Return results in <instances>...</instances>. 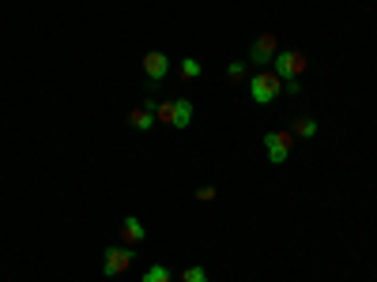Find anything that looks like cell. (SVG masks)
Instances as JSON below:
<instances>
[{
  "label": "cell",
  "mask_w": 377,
  "mask_h": 282,
  "mask_svg": "<svg viewBox=\"0 0 377 282\" xmlns=\"http://www.w3.org/2000/svg\"><path fill=\"white\" fill-rule=\"evenodd\" d=\"M275 75H279V79L283 83H291V79H298V75L302 72H306V64H309V56L306 53H302V49H279V53H275Z\"/></svg>",
  "instance_id": "obj_1"
},
{
  "label": "cell",
  "mask_w": 377,
  "mask_h": 282,
  "mask_svg": "<svg viewBox=\"0 0 377 282\" xmlns=\"http://www.w3.org/2000/svg\"><path fill=\"white\" fill-rule=\"evenodd\" d=\"M279 91H283V79L275 72H256L253 79H249V94H253L256 106H268V102H275V98H279Z\"/></svg>",
  "instance_id": "obj_2"
},
{
  "label": "cell",
  "mask_w": 377,
  "mask_h": 282,
  "mask_svg": "<svg viewBox=\"0 0 377 282\" xmlns=\"http://www.w3.org/2000/svg\"><path fill=\"white\" fill-rule=\"evenodd\" d=\"M128 267H132V244H114V249H106V256H102V275L106 279L125 275Z\"/></svg>",
  "instance_id": "obj_3"
},
{
  "label": "cell",
  "mask_w": 377,
  "mask_h": 282,
  "mask_svg": "<svg viewBox=\"0 0 377 282\" xmlns=\"http://www.w3.org/2000/svg\"><path fill=\"white\" fill-rule=\"evenodd\" d=\"M291 143H294V132H268L264 136V150H268L275 166H283L291 158Z\"/></svg>",
  "instance_id": "obj_4"
},
{
  "label": "cell",
  "mask_w": 377,
  "mask_h": 282,
  "mask_svg": "<svg viewBox=\"0 0 377 282\" xmlns=\"http://www.w3.org/2000/svg\"><path fill=\"white\" fill-rule=\"evenodd\" d=\"M275 53H279V38H275V34H261L253 42V49H249V61L256 64V68H264V64L275 61Z\"/></svg>",
  "instance_id": "obj_5"
},
{
  "label": "cell",
  "mask_w": 377,
  "mask_h": 282,
  "mask_svg": "<svg viewBox=\"0 0 377 282\" xmlns=\"http://www.w3.org/2000/svg\"><path fill=\"white\" fill-rule=\"evenodd\" d=\"M144 75L151 83H162L170 75V56L167 53H159V49H151V53H144Z\"/></svg>",
  "instance_id": "obj_6"
},
{
  "label": "cell",
  "mask_w": 377,
  "mask_h": 282,
  "mask_svg": "<svg viewBox=\"0 0 377 282\" xmlns=\"http://www.w3.org/2000/svg\"><path fill=\"white\" fill-rule=\"evenodd\" d=\"M189 120H192V102H189V98H174L170 128H189Z\"/></svg>",
  "instance_id": "obj_7"
},
{
  "label": "cell",
  "mask_w": 377,
  "mask_h": 282,
  "mask_svg": "<svg viewBox=\"0 0 377 282\" xmlns=\"http://www.w3.org/2000/svg\"><path fill=\"white\" fill-rule=\"evenodd\" d=\"M121 237H125V244H140L147 233H144V222L136 219V214H128L125 219V226H121Z\"/></svg>",
  "instance_id": "obj_8"
},
{
  "label": "cell",
  "mask_w": 377,
  "mask_h": 282,
  "mask_svg": "<svg viewBox=\"0 0 377 282\" xmlns=\"http://www.w3.org/2000/svg\"><path fill=\"white\" fill-rule=\"evenodd\" d=\"M128 125H132L136 132H151L155 128V113L147 109V106L144 109H132V113H128Z\"/></svg>",
  "instance_id": "obj_9"
},
{
  "label": "cell",
  "mask_w": 377,
  "mask_h": 282,
  "mask_svg": "<svg viewBox=\"0 0 377 282\" xmlns=\"http://www.w3.org/2000/svg\"><path fill=\"white\" fill-rule=\"evenodd\" d=\"M144 282H174V271L167 263H151V267L144 271Z\"/></svg>",
  "instance_id": "obj_10"
},
{
  "label": "cell",
  "mask_w": 377,
  "mask_h": 282,
  "mask_svg": "<svg viewBox=\"0 0 377 282\" xmlns=\"http://www.w3.org/2000/svg\"><path fill=\"white\" fill-rule=\"evenodd\" d=\"M294 136L314 139V136H317V120H314V117H298V120H294Z\"/></svg>",
  "instance_id": "obj_11"
},
{
  "label": "cell",
  "mask_w": 377,
  "mask_h": 282,
  "mask_svg": "<svg viewBox=\"0 0 377 282\" xmlns=\"http://www.w3.org/2000/svg\"><path fill=\"white\" fill-rule=\"evenodd\" d=\"M178 72H181V79L189 83V79H197V75L204 72V64H200V61H192V56H185V61L178 64Z\"/></svg>",
  "instance_id": "obj_12"
},
{
  "label": "cell",
  "mask_w": 377,
  "mask_h": 282,
  "mask_svg": "<svg viewBox=\"0 0 377 282\" xmlns=\"http://www.w3.org/2000/svg\"><path fill=\"white\" fill-rule=\"evenodd\" d=\"M181 282H208V271L200 267V263H192V267L181 271Z\"/></svg>",
  "instance_id": "obj_13"
},
{
  "label": "cell",
  "mask_w": 377,
  "mask_h": 282,
  "mask_svg": "<svg viewBox=\"0 0 377 282\" xmlns=\"http://www.w3.org/2000/svg\"><path fill=\"white\" fill-rule=\"evenodd\" d=\"M226 75H231L234 83H242V79H245V64H242V61H234L231 68H226Z\"/></svg>",
  "instance_id": "obj_14"
},
{
  "label": "cell",
  "mask_w": 377,
  "mask_h": 282,
  "mask_svg": "<svg viewBox=\"0 0 377 282\" xmlns=\"http://www.w3.org/2000/svg\"><path fill=\"white\" fill-rule=\"evenodd\" d=\"M197 200H215V185H204V188H197Z\"/></svg>",
  "instance_id": "obj_15"
}]
</instances>
